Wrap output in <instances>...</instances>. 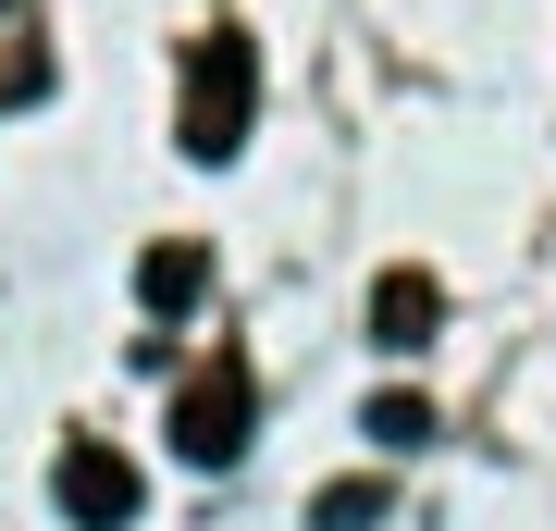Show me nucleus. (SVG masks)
<instances>
[{"label": "nucleus", "mask_w": 556, "mask_h": 531, "mask_svg": "<svg viewBox=\"0 0 556 531\" xmlns=\"http://www.w3.org/2000/svg\"><path fill=\"white\" fill-rule=\"evenodd\" d=\"M248 112H260V50L236 38V25H211L199 50H186V161H236L248 149Z\"/></svg>", "instance_id": "f257e3e1"}, {"label": "nucleus", "mask_w": 556, "mask_h": 531, "mask_svg": "<svg viewBox=\"0 0 556 531\" xmlns=\"http://www.w3.org/2000/svg\"><path fill=\"white\" fill-rule=\"evenodd\" d=\"M248 420H260L248 358H211V371H186V395H174V457H186V470H236Z\"/></svg>", "instance_id": "f03ea898"}, {"label": "nucleus", "mask_w": 556, "mask_h": 531, "mask_svg": "<svg viewBox=\"0 0 556 531\" xmlns=\"http://www.w3.org/2000/svg\"><path fill=\"white\" fill-rule=\"evenodd\" d=\"M62 519H75V531H124V519H137V457L100 445V433H75V445H62Z\"/></svg>", "instance_id": "7ed1b4c3"}, {"label": "nucleus", "mask_w": 556, "mask_h": 531, "mask_svg": "<svg viewBox=\"0 0 556 531\" xmlns=\"http://www.w3.org/2000/svg\"><path fill=\"white\" fill-rule=\"evenodd\" d=\"M433 321H445V296H433V273H408V260H396V273H383L371 285V346H433Z\"/></svg>", "instance_id": "20e7f679"}, {"label": "nucleus", "mask_w": 556, "mask_h": 531, "mask_svg": "<svg viewBox=\"0 0 556 531\" xmlns=\"http://www.w3.org/2000/svg\"><path fill=\"white\" fill-rule=\"evenodd\" d=\"M137 296H149L161 321H174V309H199V296H211V260L186 248V236H174V248H149V260H137Z\"/></svg>", "instance_id": "39448f33"}, {"label": "nucleus", "mask_w": 556, "mask_h": 531, "mask_svg": "<svg viewBox=\"0 0 556 531\" xmlns=\"http://www.w3.org/2000/svg\"><path fill=\"white\" fill-rule=\"evenodd\" d=\"M371 445H396V457H408V445H433V408H420L408 383H396V395H371Z\"/></svg>", "instance_id": "423d86ee"}, {"label": "nucleus", "mask_w": 556, "mask_h": 531, "mask_svg": "<svg viewBox=\"0 0 556 531\" xmlns=\"http://www.w3.org/2000/svg\"><path fill=\"white\" fill-rule=\"evenodd\" d=\"M383 519V482H321V507H309V531H371Z\"/></svg>", "instance_id": "0eeeda50"}]
</instances>
